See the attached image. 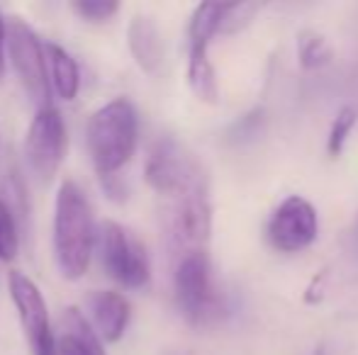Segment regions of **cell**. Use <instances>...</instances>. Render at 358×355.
I'll return each mask as SVG.
<instances>
[{
	"instance_id": "30bf717a",
	"label": "cell",
	"mask_w": 358,
	"mask_h": 355,
	"mask_svg": "<svg viewBox=\"0 0 358 355\" xmlns=\"http://www.w3.org/2000/svg\"><path fill=\"white\" fill-rule=\"evenodd\" d=\"M171 232H173L176 241L185 248V253L205 251L203 246L208 243L210 232H213V207H210L208 190L176 199Z\"/></svg>"
},
{
	"instance_id": "44dd1931",
	"label": "cell",
	"mask_w": 358,
	"mask_h": 355,
	"mask_svg": "<svg viewBox=\"0 0 358 355\" xmlns=\"http://www.w3.org/2000/svg\"><path fill=\"white\" fill-rule=\"evenodd\" d=\"M71 8L88 22H108L110 17L117 15L120 3L117 0H76Z\"/></svg>"
},
{
	"instance_id": "ac0fdd59",
	"label": "cell",
	"mask_w": 358,
	"mask_h": 355,
	"mask_svg": "<svg viewBox=\"0 0 358 355\" xmlns=\"http://www.w3.org/2000/svg\"><path fill=\"white\" fill-rule=\"evenodd\" d=\"M358 124V109L351 107V105H344V107L336 112L334 122L329 127V137H327V153L331 158H339L341 151H344L346 142H349L351 132Z\"/></svg>"
},
{
	"instance_id": "9c48e42d",
	"label": "cell",
	"mask_w": 358,
	"mask_h": 355,
	"mask_svg": "<svg viewBox=\"0 0 358 355\" xmlns=\"http://www.w3.org/2000/svg\"><path fill=\"white\" fill-rule=\"evenodd\" d=\"M317 234H320L317 209L302 195H287L266 224L268 243L280 253L305 251L317 241Z\"/></svg>"
},
{
	"instance_id": "6da1fadb",
	"label": "cell",
	"mask_w": 358,
	"mask_h": 355,
	"mask_svg": "<svg viewBox=\"0 0 358 355\" xmlns=\"http://www.w3.org/2000/svg\"><path fill=\"white\" fill-rule=\"evenodd\" d=\"M52 243L54 261L64 280L76 282L88 273L93 251L98 246V229L88 197L76 180H64L57 190Z\"/></svg>"
},
{
	"instance_id": "7402d4cb",
	"label": "cell",
	"mask_w": 358,
	"mask_h": 355,
	"mask_svg": "<svg viewBox=\"0 0 358 355\" xmlns=\"http://www.w3.org/2000/svg\"><path fill=\"white\" fill-rule=\"evenodd\" d=\"M5 63H8V17L0 13V78L5 76Z\"/></svg>"
},
{
	"instance_id": "4fadbf2b",
	"label": "cell",
	"mask_w": 358,
	"mask_h": 355,
	"mask_svg": "<svg viewBox=\"0 0 358 355\" xmlns=\"http://www.w3.org/2000/svg\"><path fill=\"white\" fill-rule=\"evenodd\" d=\"M59 355H105L103 341L88 317L76 307H64L62 333H59Z\"/></svg>"
},
{
	"instance_id": "277c9868",
	"label": "cell",
	"mask_w": 358,
	"mask_h": 355,
	"mask_svg": "<svg viewBox=\"0 0 358 355\" xmlns=\"http://www.w3.org/2000/svg\"><path fill=\"white\" fill-rule=\"evenodd\" d=\"M100 263L110 280L124 289H142L151 278V263L142 239L124 224L103 219L98 227Z\"/></svg>"
},
{
	"instance_id": "9a60e30c",
	"label": "cell",
	"mask_w": 358,
	"mask_h": 355,
	"mask_svg": "<svg viewBox=\"0 0 358 355\" xmlns=\"http://www.w3.org/2000/svg\"><path fill=\"white\" fill-rule=\"evenodd\" d=\"M222 13L224 3H200L193 10L188 22V52H200V49L208 52L213 37L220 34Z\"/></svg>"
},
{
	"instance_id": "7a4b0ae2",
	"label": "cell",
	"mask_w": 358,
	"mask_h": 355,
	"mask_svg": "<svg viewBox=\"0 0 358 355\" xmlns=\"http://www.w3.org/2000/svg\"><path fill=\"white\" fill-rule=\"evenodd\" d=\"M139 139V114L127 98L100 105L85 122V149L90 166L103 178H113L134 156Z\"/></svg>"
},
{
	"instance_id": "ba28073f",
	"label": "cell",
	"mask_w": 358,
	"mask_h": 355,
	"mask_svg": "<svg viewBox=\"0 0 358 355\" xmlns=\"http://www.w3.org/2000/svg\"><path fill=\"white\" fill-rule=\"evenodd\" d=\"M176 304L185 322L205 324L217 312V292L213 285V268L205 251L183 253L173 273Z\"/></svg>"
},
{
	"instance_id": "8fae6325",
	"label": "cell",
	"mask_w": 358,
	"mask_h": 355,
	"mask_svg": "<svg viewBox=\"0 0 358 355\" xmlns=\"http://www.w3.org/2000/svg\"><path fill=\"white\" fill-rule=\"evenodd\" d=\"M88 322L103 343H117L132 319V304L117 289H95L85 294Z\"/></svg>"
},
{
	"instance_id": "ffe728a7",
	"label": "cell",
	"mask_w": 358,
	"mask_h": 355,
	"mask_svg": "<svg viewBox=\"0 0 358 355\" xmlns=\"http://www.w3.org/2000/svg\"><path fill=\"white\" fill-rule=\"evenodd\" d=\"M20 251V236H17V224L13 219L10 207L0 197V261L10 263L17 258Z\"/></svg>"
},
{
	"instance_id": "603a6c76",
	"label": "cell",
	"mask_w": 358,
	"mask_h": 355,
	"mask_svg": "<svg viewBox=\"0 0 358 355\" xmlns=\"http://www.w3.org/2000/svg\"><path fill=\"white\" fill-rule=\"evenodd\" d=\"M315 355H329V353H327V348H324V346H320V348L315 351Z\"/></svg>"
},
{
	"instance_id": "3957f363",
	"label": "cell",
	"mask_w": 358,
	"mask_h": 355,
	"mask_svg": "<svg viewBox=\"0 0 358 355\" xmlns=\"http://www.w3.org/2000/svg\"><path fill=\"white\" fill-rule=\"evenodd\" d=\"M144 180L159 195L176 199L208 190L200 163L183 144L171 137L159 139L149 149L144 161Z\"/></svg>"
},
{
	"instance_id": "2e32d148",
	"label": "cell",
	"mask_w": 358,
	"mask_h": 355,
	"mask_svg": "<svg viewBox=\"0 0 358 355\" xmlns=\"http://www.w3.org/2000/svg\"><path fill=\"white\" fill-rule=\"evenodd\" d=\"M185 78H188V86L198 100L210 105H215L220 100V86H217L215 66L205 49L188 52V73H185Z\"/></svg>"
},
{
	"instance_id": "52a82bcc",
	"label": "cell",
	"mask_w": 358,
	"mask_h": 355,
	"mask_svg": "<svg viewBox=\"0 0 358 355\" xmlns=\"http://www.w3.org/2000/svg\"><path fill=\"white\" fill-rule=\"evenodd\" d=\"M24 161L42 183H49L66 161L69 132L64 114L54 105L34 112L24 134Z\"/></svg>"
},
{
	"instance_id": "7c38bea8",
	"label": "cell",
	"mask_w": 358,
	"mask_h": 355,
	"mask_svg": "<svg viewBox=\"0 0 358 355\" xmlns=\"http://www.w3.org/2000/svg\"><path fill=\"white\" fill-rule=\"evenodd\" d=\"M127 47H129V54H132L134 63L142 68L146 76L159 73L166 52H164V34H161L159 24L154 22V17L137 13L129 20Z\"/></svg>"
},
{
	"instance_id": "8992f818",
	"label": "cell",
	"mask_w": 358,
	"mask_h": 355,
	"mask_svg": "<svg viewBox=\"0 0 358 355\" xmlns=\"http://www.w3.org/2000/svg\"><path fill=\"white\" fill-rule=\"evenodd\" d=\"M8 292L20 317L24 341L32 355H59V336L52 328L49 307L39 285L22 270L8 273Z\"/></svg>"
},
{
	"instance_id": "5b68a950",
	"label": "cell",
	"mask_w": 358,
	"mask_h": 355,
	"mask_svg": "<svg viewBox=\"0 0 358 355\" xmlns=\"http://www.w3.org/2000/svg\"><path fill=\"white\" fill-rule=\"evenodd\" d=\"M8 59L27 98L37 103V109L49 107L54 90L49 81L44 42H39V34L20 15L8 17Z\"/></svg>"
},
{
	"instance_id": "e0dca14e",
	"label": "cell",
	"mask_w": 358,
	"mask_h": 355,
	"mask_svg": "<svg viewBox=\"0 0 358 355\" xmlns=\"http://www.w3.org/2000/svg\"><path fill=\"white\" fill-rule=\"evenodd\" d=\"M331 44L322 37L315 29H300L297 32V59H300V66L307 71H317V68H324L327 63H331Z\"/></svg>"
},
{
	"instance_id": "d6986e66",
	"label": "cell",
	"mask_w": 358,
	"mask_h": 355,
	"mask_svg": "<svg viewBox=\"0 0 358 355\" xmlns=\"http://www.w3.org/2000/svg\"><path fill=\"white\" fill-rule=\"evenodd\" d=\"M261 10L259 3H224V13H222V27L220 34H236L244 27L254 22L256 13Z\"/></svg>"
},
{
	"instance_id": "5bb4252c",
	"label": "cell",
	"mask_w": 358,
	"mask_h": 355,
	"mask_svg": "<svg viewBox=\"0 0 358 355\" xmlns=\"http://www.w3.org/2000/svg\"><path fill=\"white\" fill-rule=\"evenodd\" d=\"M44 52H47L52 90L62 100H73L80 90V71L76 59L57 42H44Z\"/></svg>"
}]
</instances>
